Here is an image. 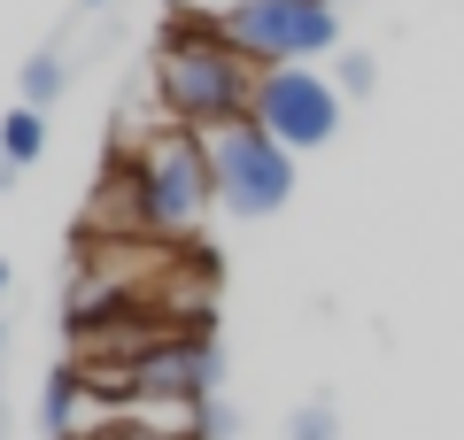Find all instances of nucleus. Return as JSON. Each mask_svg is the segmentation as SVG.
<instances>
[{"label": "nucleus", "instance_id": "nucleus-1", "mask_svg": "<svg viewBox=\"0 0 464 440\" xmlns=\"http://www.w3.org/2000/svg\"><path fill=\"white\" fill-rule=\"evenodd\" d=\"M256 78H264V70L240 47H225L217 16H170L163 54H155V100H163L170 131L217 139V131L248 124L256 116Z\"/></svg>", "mask_w": 464, "mask_h": 440}, {"label": "nucleus", "instance_id": "nucleus-2", "mask_svg": "<svg viewBox=\"0 0 464 440\" xmlns=\"http://www.w3.org/2000/svg\"><path fill=\"white\" fill-rule=\"evenodd\" d=\"M109 194L124 201V232L132 240H186L209 216L217 178H209V139L194 131H148V139L116 163Z\"/></svg>", "mask_w": 464, "mask_h": 440}, {"label": "nucleus", "instance_id": "nucleus-3", "mask_svg": "<svg viewBox=\"0 0 464 440\" xmlns=\"http://www.w3.org/2000/svg\"><path fill=\"white\" fill-rule=\"evenodd\" d=\"M217 32L256 70H295L341 47V8H325V0H225Z\"/></svg>", "mask_w": 464, "mask_h": 440}, {"label": "nucleus", "instance_id": "nucleus-4", "mask_svg": "<svg viewBox=\"0 0 464 440\" xmlns=\"http://www.w3.org/2000/svg\"><path fill=\"white\" fill-rule=\"evenodd\" d=\"M209 178H217V209L232 216H279L295 194V155L271 139L264 124H232L209 139Z\"/></svg>", "mask_w": 464, "mask_h": 440}, {"label": "nucleus", "instance_id": "nucleus-5", "mask_svg": "<svg viewBox=\"0 0 464 440\" xmlns=\"http://www.w3.org/2000/svg\"><path fill=\"white\" fill-rule=\"evenodd\" d=\"M341 85L333 78H317L310 62H295V70H264L256 78V124L271 131V139L286 147V155H310V147H325L333 131H341Z\"/></svg>", "mask_w": 464, "mask_h": 440}, {"label": "nucleus", "instance_id": "nucleus-6", "mask_svg": "<svg viewBox=\"0 0 464 440\" xmlns=\"http://www.w3.org/2000/svg\"><path fill=\"white\" fill-rule=\"evenodd\" d=\"M85 387L132 394V402H201V394L217 387V348L201 340V332H163L132 371H109V378L85 371Z\"/></svg>", "mask_w": 464, "mask_h": 440}, {"label": "nucleus", "instance_id": "nucleus-7", "mask_svg": "<svg viewBox=\"0 0 464 440\" xmlns=\"http://www.w3.org/2000/svg\"><path fill=\"white\" fill-rule=\"evenodd\" d=\"M39 147H47V109H8L0 116V186L16 178L24 163H39Z\"/></svg>", "mask_w": 464, "mask_h": 440}, {"label": "nucleus", "instance_id": "nucleus-8", "mask_svg": "<svg viewBox=\"0 0 464 440\" xmlns=\"http://www.w3.org/2000/svg\"><path fill=\"white\" fill-rule=\"evenodd\" d=\"M85 394H93V387H85L78 363H63V371L47 378V433H54V440H78V425H85Z\"/></svg>", "mask_w": 464, "mask_h": 440}, {"label": "nucleus", "instance_id": "nucleus-9", "mask_svg": "<svg viewBox=\"0 0 464 440\" xmlns=\"http://www.w3.org/2000/svg\"><path fill=\"white\" fill-rule=\"evenodd\" d=\"M63 93V54H32L24 62V109H47Z\"/></svg>", "mask_w": 464, "mask_h": 440}, {"label": "nucleus", "instance_id": "nucleus-10", "mask_svg": "<svg viewBox=\"0 0 464 440\" xmlns=\"http://www.w3.org/2000/svg\"><path fill=\"white\" fill-rule=\"evenodd\" d=\"M372 78H380L372 54H341V78H333V85H341V100H348V93H372Z\"/></svg>", "mask_w": 464, "mask_h": 440}, {"label": "nucleus", "instance_id": "nucleus-11", "mask_svg": "<svg viewBox=\"0 0 464 440\" xmlns=\"http://www.w3.org/2000/svg\"><path fill=\"white\" fill-rule=\"evenodd\" d=\"M93 440H186V433H155V425H132V417H124V425H101Z\"/></svg>", "mask_w": 464, "mask_h": 440}, {"label": "nucleus", "instance_id": "nucleus-12", "mask_svg": "<svg viewBox=\"0 0 464 440\" xmlns=\"http://www.w3.org/2000/svg\"><path fill=\"white\" fill-rule=\"evenodd\" d=\"M295 440H333V409H302V417H295Z\"/></svg>", "mask_w": 464, "mask_h": 440}, {"label": "nucleus", "instance_id": "nucleus-13", "mask_svg": "<svg viewBox=\"0 0 464 440\" xmlns=\"http://www.w3.org/2000/svg\"><path fill=\"white\" fill-rule=\"evenodd\" d=\"M0 293H8V263H0Z\"/></svg>", "mask_w": 464, "mask_h": 440}, {"label": "nucleus", "instance_id": "nucleus-14", "mask_svg": "<svg viewBox=\"0 0 464 440\" xmlns=\"http://www.w3.org/2000/svg\"><path fill=\"white\" fill-rule=\"evenodd\" d=\"M85 8H109V0H85Z\"/></svg>", "mask_w": 464, "mask_h": 440}, {"label": "nucleus", "instance_id": "nucleus-15", "mask_svg": "<svg viewBox=\"0 0 464 440\" xmlns=\"http://www.w3.org/2000/svg\"><path fill=\"white\" fill-rule=\"evenodd\" d=\"M325 8H341V0H325Z\"/></svg>", "mask_w": 464, "mask_h": 440}]
</instances>
